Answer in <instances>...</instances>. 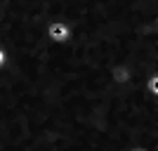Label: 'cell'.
<instances>
[{
	"instance_id": "cell-1",
	"label": "cell",
	"mask_w": 158,
	"mask_h": 151,
	"mask_svg": "<svg viewBox=\"0 0 158 151\" xmlns=\"http://www.w3.org/2000/svg\"><path fill=\"white\" fill-rule=\"evenodd\" d=\"M45 38L50 43H54V45H66L73 38V28L64 19H52V21H47V26H45Z\"/></svg>"
},
{
	"instance_id": "cell-2",
	"label": "cell",
	"mask_w": 158,
	"mask_h": 151,
	"mask_svg": "<svg viewBox=\"0 0 158 151\" xmlns=\"http://www.w3.org/2000/svg\"><path fill=\"white\" fill-rule=\"evenodd\" d=\"M125 151H151L149 146H144V144H132V146H127Z\"/></svg>"
},
{
	"instance_id": "cell-3",
	"label": "cell",
	"mask_w": 158,
	"mask_h": 151,
	"mask_svg": "<svg viewBox=\"0 0 158 151\" xmlns=\"http://www.w3.org/2000/svg\"><path fill=\"white\" fill-rule=\"evenodd\" d=\"M7 66V52L2 50V45H0V69H5Z\"/></svg>"
}]
</instances>
